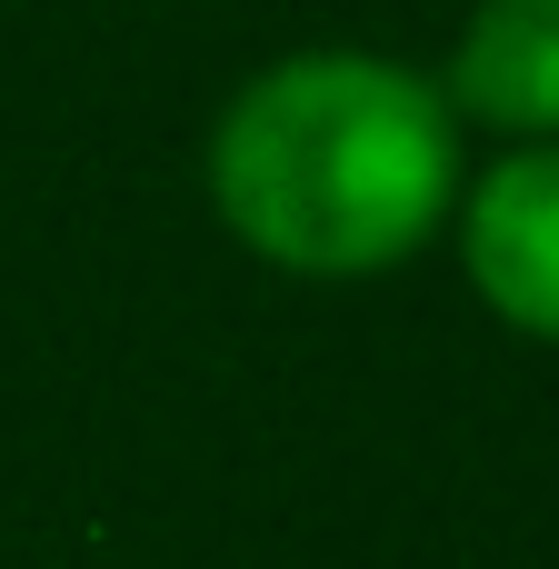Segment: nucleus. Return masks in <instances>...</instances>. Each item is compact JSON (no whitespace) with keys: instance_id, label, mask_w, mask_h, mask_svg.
<instances>
[{"instance_id":"nucleus-1","label":"nucleus","mask_w":559,"mask_h":569,"mask_svg":"<svg viewBox=\"0 0 559 569\" xmlns=\"http://www.w3.org/2000/svg\"><path fill=\"white\" fill-rule=\"evenodd\" d=\"M200 180L250 260L290 280H380L450 230L470 150L440 70L320 40L220 100Z\"/></svg>"},{"instance_id":"nucleus-2","label":"nucleus","mask_w":559,"mask_h":569,"mask_svg":"<svg viewBox=\"0 0 559 569\" xmlns=\"http://www.w3.org/2000/svg\"><path fill=\"white\" fill-rule=\"evenodd\" d=\"M450 240H460L480 310L559 350V140H510L490 170H470Z\"/></svg>"},{"instance_id":"nucleus-3","label":"nucleus","mask_w":559,"mask_h":569,"mask_svg":"<svg viewBox=\"0 0 559 569\" xmlns=\"http://www.w3.org/2000/svg\"><path fill=\"white\" fill-rule=\"evenodd\" d=\"M440 90L460 130L500 140H559V0H480L440 60Z\"/></svg>"}]
</instances>
